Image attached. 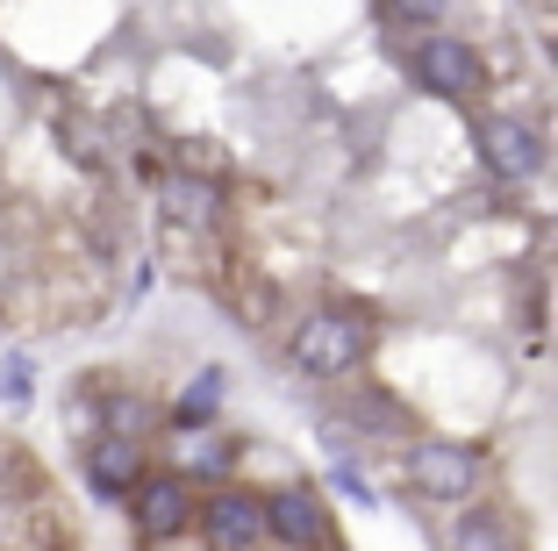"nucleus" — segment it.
<instances>
[{"label": "nucleus", "mask_w": 558, "mask_h": 551, "mask_svg": "<svg viewBox=\"0 0 558 551\" xmlns=\"http://www.w3.org/2000/svg\"><path fill=\"white\" fill-rule=\"evenodd\" d=\"M451 544L459 551H515V537H509V523L494 516V508H465L459 530H451Z\"/></svg>", "instance_id": "1a4fd4ad"}, {"label": "nucleus", "mask_w": 558, "mask_h": 551, "mask_svg": "<svg viewBox=\"0 0 558 551\" xmlns=\"http://www.w3.org/2000/svg\"><path fill=\"white\" fill-rule=\"evenodd\" d=\"M86 480H94V494H108V502H136V487H144V466H136V444H122V438H100L94 452H86Z\"/></svg>", "instance_id": "6e6552de"}, {"label": "nucleus", "mask_w": 558, "mask_h": 551, "mask_svg": "<svg viewBox=\"0 0 558 551\" xmlns=\"http://www.w3.org/2000/svg\"><path fill=\"white\" fill-rule=\"evenodd\" d=\"M186 516H194V494H186L180 472H150V480L136 487V502H130V523L144 530V544H180Z\"/></svg>", "instance_id": "39448f33"}, {"label": "nucleus", "mask_w": 558, "mask_h": 551, "mask_svg": "<svg viewBox=\"0 0 558 551\" xmlns=\"http://www.w3.org/2000/svg\"><path fill=\"white\" fill-rule=\"evenodd\" d=\"M409 72H415V86L423 94H437V100H473L480 94V50L465 44V36H423V44L409 50Z\"/></svg>", "instance_id": "f03ea898"}, {"label": "nucleus", "mask_w": 558, "mask_h": 551, "mask_svg": "<svg viewBox=\"0 0 558 551\" xmlns=\"http://www.w3.org/2000/svg\"><path fill=\"white\" fill-rule=\"evenodd\" d=\"M265 516H272V537H279V544H294V551L323 544V530H329L323 502H315V487H279L272 502H265Z\"/></svg>", "instance_id": "0eeeda50"}, {"label": "nucleus", "mask_w": 558, "mask_h": 551, "mask_svg": "<svg viewBox=\"0 0 558 551\" xmlns=\"http://www.w3.org/2000/svg\"><path fill=\"white\" fill-rule=\"evenodd\" d=\"M215 408H222V373H194V387L180 394V408H172V416H180L186 430H201Z\"/></svg>", "instance_id": "9d476101"}, {"label": "nucleus", "mask_w": 558, "mask_h": 551, "mask_svg": "<svg viewBox=\"0 0 558 551\" xmlns=\"http://www.w3.org/2000/svg\"><path fill=\"white\" fill-rule=\"evenodd\" d=\"M373 351V323L359 309H308L294 330V366L315 380H344L359 373V358Z\"/></svg>", "instance_id": "f257e3e1"}, {"label": "nucleus", "mask_w": 558, "mask_h": 551, "mask_svg": "<svg viewBox=\"0 0 558 551\" xmlns=\"http://www.w3.org/2000/svg\"><path fill=\"white\" fill-rule=\"evenodd\" d=\"M480 158H487V172L494 179H537L544 172V136L530 130L523 115H480Z\"/></svg>", "instance_id": "7ed1b4c3"}, {"label": "nucleus", "mask_w": 558, "mask_h": 551, "mask_svg": "<svg viewBox=\"0 0 558 551\" xmlns=\"http://www.w3.org/2000/svg\"><path fill=\"white\" fill-rule=\"evenodd\" d=\"M272 530V516H265V502L258 494H215L208 502V537H215V551H251L258 537Z\"/></svg>", "instance_id": "423d86ee"}, {"label": "nucleus", "mask_w": 558, "mask_h": 551, "mask_svg": "<svg viewBox=\"0 0 558 551\" xmlns=\"http://www.w3.org/2000/svg\"><path fill=\"white\" fill-rule=\"evenodd\" d=\"M150 551H201V544H186V537H180V544H150Z\"/></svg>", "instance_id": "9b49d317"}, {"label": "nucleus", "mask_w": 558, "mask_h": 551, "mask_svg": "<svg viewBox=\"0 0 558 551\" xmlns=\"http://www.w3.org/2000/svg\"><path fill=\"white\" fill-rule=\"evenodd\" d=\"M409 480H415V494H429V502H473L480 452H465V444H415Z\"/></svg>", "instance_id": "20e7f679"}]
</instances>
